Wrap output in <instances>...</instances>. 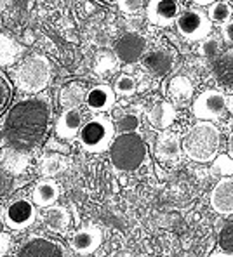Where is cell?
I'll list each match as a JSON object with an SVG mask.
<instances>
[{
	"instance_id": "cell-1",
	"label": "cell",
	"mask_w": 233,
	"mask_h": 257,
	"mask_svg": "<svg viewBox=\"0 0 233 257\" xmlns=\"http://www.w3.org/2000/svg\"><path fill=\"white\" fill-rule=\"evenodd\" d=\"M51 116V101L44 94H35L14 103L4 120L7 146L23 153L35 150L46 138Z\"/></svg>"
},
{
	"instance_id": "cell-2",
	"label": "cell",
	"mask_w": 233,
	"mask_h": 257,
	"mask_svg": "<svg viewBox=\"0 0 233 257\" xmlns=\"http://www.w3.org/2000/svg\"><path fill=\"white\" fill-rule=\"evenodd\" d=\"M221 145V134L210 122H198L183 138V151L188 158L200 164H207L216 158Z\"/></svg>"
},
{
	"instance_id": "cell-3",
	"label": "cell",
	"mask_w": 233,
	"mask_h": 257,
	"mask_svg": "<svg viewBox=\"0 0 233 257\" xmlns=\"http://www.w3.org/2000/svg\"><path fill=\"white\" fill-rule=\"evenodd\" d=\"M14 84L23 94H40L52 78L51 61L42 54H32L20 63L13 73Z\"/></svg>"
},
{
	"instance_id": "cell-4",
	"label": "cell",
	"mask_w": 233,
	"mask_h": 257,
	"mask_svg": "<svg viewBox=\"0 0 233 257\" xmlns=\"http://www.w3.org/2000/svg\"><path fill=\"white\" fill-rule=\"evenodd\" d=\"M110 160L119 171H138L146 160V145L143 138L138 132L117 136L110 146Z\"/></svg>"
},
{
	"instance_id": "cell-5",
	"label": "cell",
	"mask_w": 233,
	"mask_h": 257,
	"mask_svg": "<svg viewBox=\"0 0 233 257\" xmlns=\"http://www.w3.org/2000/svg\"><path fill=\"white\" fill-rule=\"evenodd\" d=\"M115 139V123L103 115H96L82 125L78 141L87 153H103L110 150Z\"/></svg>"
},
{
	"instance_id": "cell-6",
	"label": "cell",
	"mask_w": 233,
	"mask_h": 257,
	"mask_svg": "<svg viewBox=\"0 0 233 257\" xmlns=\"http://www.w3.org/2000/svg\"><path fill=\"white\" fill-rule=\"evenodd\" d=\"M39 217V210L32 198L16 196L4 207V224L13 231H23L30 228Z\"/></svg>"
},
{
	"instance_id": "cell-7",
	"label": "cell",
	"mask_w": 233,
	"mask_h": 257,
	"mask_svg": "<svg viewBox=\"0 0 233 257\" xmlns=\"http://www.w3.org/2000/svg\"><path fill=\"white\" fill-rule=\"evenodd\" d=\"M14 257H70V254L68 248L56 238L32 235L20 245Z\"/></svg>"
},
{
	"instance_id": "cell-8",
	"label": "cell",
	"mask_w": 233,
	"mask_h": 257,
	"mask_svg": "<svg viewBox=\"0 0 233 257\" xmlns=\"http://www.w3.org/2000/svg\"><path fill=\"white\" fill-rule=\"evenodd\" d=\"M176 28L183 39L195 42V40H202L209 35L212 30V21L202 11L188 9L179 14L178 21H176Z\"/></svg>"
},
{
	"instance_id": "cell-9",
	"label": "cell",
	"mask_w": 233,
	"mask_h": 257,
	"mask_svg": "<svg viewBox=\"0 0 233 257\" xmlns=\"http://www.w3.org/2000/svg\"><path fill=\"white\" fill-rule=\"evenodd\" d=\"M228 103L226 97L219 90H205L195 99L193 103V115L202 122H210V120H217L226 113Z\"/></svg>"
},
{
	"instance_id": "cell-10",
	"label": "cell",
	"mask_w": 233,
	"mask_h": 257,
	"mask_svg": "<svg viewBox=\"0 0 233 257\" xmlns=\"http://www.w3.org/2000/svg\"><path fill=\"white\" fill-rule=\"evenodd\" d=\"M68 243L75 254H78L82 257L92 255L94 252L101 247V243H103V233L94 224L82 226L80 229H77V231L70 236Z\"/></svg>"
},
{
	"instance_id": "cell-11",
	"label": "cell",
	"mask_w": 233,
	"mask_h": 257,
	"mask_svg": "<svg viewBox=\"0 0 233 257\" xmlns=\"http://www.w3.org/2000/svg\"><path fill=\"white\" fill-rule=\"evenodd\" d=\"M181 14L178 0H150L146 7L148 21L155 26H169L178 21Z\"/></svg>"
},
{
	"instance_id": "cell-12",
	"label": "cell",
	"mask_w": 233,
	"mask_h": 257,
	"mask_svg": "<svg viewBox=\"0 0 233 257\" xmlns=\"http://www.w3.org/2000/svg\"><path fill=\"white\" fill-rule=\"evenodd\" d=\"M84 115H82L80 108H68L58 116L54 125V134L58 139L63 141H70L75 136H78L82 125H84Z\"/></svg>"
},
{
	"instance_id": "cell-13",
	"label": "cell",
	"mask_w": 233,
	"mask_h": 257,
	"mask_svg": "<svg viewBox=\"0 0 233 257\" xmlns=\"http://www.w3.org/2000/svg\"><path fill=\"white\" fill-rule=\"evenodd\" d=\"M210 207L221 215H233V179L223 177L210 191Z\"/></svg>"
},
{
	"instance_id": "cell-14",
	"label": "cell",
	"mask_w": 233,
	"mask_h": 257,
	"mask_svg": "<svg viewBox=\"0 0 233 257\" xmlns=\"http://www.w3.org/2000/svg\"><path fill=\"white\" fill-rule=\"evenodd\" d=\"M146 42L138 33H127L115 45V54L122 63H136L145 54Z\"/></svg>"
},
{
	"instance_id": "cell-15",
	"label": "cell",
	"mask_w": 233,
	"mask_h": 257,
	"mask_svg": "<svg viewBox=\"0 0 233 257\" xmlns=\"http://www.w3.org/2000/svg\"><path fill=\"white\" fill-rule=\"evenodd\" d=\"M115 99H117V94L113 87L106 84H99L87 90L85 106L91 109L92 113H104V111H110L115 106Z\"/></svg>"
},
{
	"instance_id": "cell-16",
	"label": "cell",
	"mask_w": 233,
	"mask_h": 257,
	"mask_svg": "<svg viewBox=\"0 0 233 257\" xmlns=\"http://www.w3.org/2000/svg\"><path fill=\"white\" fill-rule=\"evenodd\" d=\"M59 193L61 191H59L58 183H56L54 179H51V177H44V179L35 183L30 196H32L33 203H35L37 207L47 209V207L56 205V202H58V198H59Z\"/></svg>"
},
{
	"instance_id": "cell-17",
	"label": "cell",
	"mask_w": 233,
	"mask_h": 257,
	"mask_svg": "<svg viewBox=\"0 0 233 257\" xmlns=\"http://www.w3.org/2000/svg\"><path fill=\"white\" fill-rule=\"evenodd\" d=\"M44 226L47 231L54 233V235H65L70 229L71 224V215L65 205H52L47 207L46 212L42 215Z\"/></svg>"
},
{
	"instance_id": "cell-18",
	"label": "cell",
	"mask_w": 233,
	"mask_h": 257,
	"mask_svg": "<svg viewBox=\"0 0 233 257\" xmlns=\"http://www.w3.org/2000/svg\"><path fill=\"white\" fill-rule=\"evenodd\" d=\"M183 151V143L174 132H162L155 143V155L162 162H178Z\"/></svg>"
},
{
	"instance_id": "cell-19",
	"label": "cell",
	"mask_w": 233,
	"mask_h": 257,
	"mask_svg": "<svg viewBox=\"0 0 233 257\" xmlns=\"http://www.w3.org/2000/svg\"><path fill=\"white\" fill-rule=\"evenodd\" d=\"M176 108L172 106L167 101H159L152 106L148 111V122L153 128H159V131H165L167 127H171L176 120Z\"/></svg>"
},
{
	"instance_id": "cell-20",
	"label": "cell",
	"mask_w": 233,
	"mask_h": 257,
	"mask_svg": "<svg viewBox=\"0 0 233 257\" xmlns=\"http://www.w3.org/2000/svg\"><path fill=\"white\" fill-rule=\"evenodd\" d=\"M85 96H87V90L84 89V85L78 82H70L59 92V104L65 109L78 108L82 103H85Z\"/></svg>"
},
{
	"instance_id": "cell-21",
	"label": "cell",
	"mask_w": 233,
	"mask_h": 257,
	"mask_svg": "<svg viewBox=\"0 0 233 257\" xmlns=\"http://www.w3.org/2000/svg\"><path fill=\"white\" fill-rule=\"evenodd\" d=\"M143 66L153 75H165L172 66V58L164 51H152L145 54Z\"/></svg>"
},
{
	"instance_id": "cell-22",
	"label": "cell",
	"mask_w": 233,
	"mask_h": 257,
	"mask_svg": "<svg viewBox=\"0 0 233 257\" xmlns=\"http://www.w3.org/2000/svg\"><path fill=\"white\" fill-rule=\"evenodd\" d=\"M30 164V155L18 151L14 148H7L2 155V167L11 174H23Z\"/></svg>"
},
{
	"instance_id": "cell-23",
	"label": "cell",
	"mask_w": 233,
	"mask_h": 257,
	"mask_svg": "<svg viewBox=\"0 0 233 257\" xmlns=\"http://www.w3.org/2000/svg\"><path fill=\"white\" fill-rule=\"evenodd\" d=\"M66 158L61 153H46L39 160V172L44 177H54L66 169Z\"/></svg>"
},
{
	"instance_id": "cell-24",
	"label": "cell",
	"mask_w": 233,
	"mask_h": 257,
	"mask_svg": "<svg viewBox=\"0 0 233 257\" xmlns=\"http://www.w3.org/2000/svg\"><path fill=\"white\" fill-rule=\"evenodd\" d=\"M191 92H193V87L185 77H174L169 84V96L179 104L186 103L191 97Z\"/></svg>"
},
{
	"instance_id": "cell-25",
	"label": "cell",
	"mask_w": 233,
	"mask_h": 257,
	"mask_svg": "<svg viewBox=\"0 0 233 257\" xmlns=\"http://www.w3.org/2000/svg\"><path fill=\"white\" fill-rule=\"evenodd\" d=\"M20 52H21L20 45L14 42L13 39L0 33V64L2 66L16 63V59L20 58Z\"/></svg>"
},
{
	"instance_id": "cell-26",
	"label": "cell",
	"mask_w": 233,
	"mask_h": 257,
	"mask_svg": "<svg viewBox=\"0 0 233 257\" xmlns=\"http://www.w3.org/2000/svg\"><path fill=\"white\" fill-rule=\"evenodd\" d=\"M209 20L212 25H226L231 20V7L226 2H216L209 9Z\"/></svg>"
},
{
	"instance_id": "cell-27",
	"label": "cell",
	"mask_w": 233,
	"mask_h": 257,
	"mask_svg": "<svg viewBox=\"0 0 233 257\" xmlns=\"http://www.w3.org/2000/svg\"><path fill=\"white\" fill-rule=\"evenodd\" d=\"M113 90L117 96L129 97L138 90V84L131 75H120V77H117V80L113 84Z\"/></svg>"
},
{
	"instance_id": "cell-28",
	"label": "cell",
	"mask_w": 233,
	"mask_h": 257,
	"mask_svg": "<svg viewBox=\"0 0 233 257\" xmlns=\"http://www.w3.org/2000/svg\"><path fill=\"white\" fill-rule=\"evenodd\" d=\"M117 128H119L122 134L127 132H136L140 128V116L136 113H124L120 115V118L117 120Z\"/></svg>"
},
{
	"instance_id": "cell-29",
	"label": "cell",
	"mask_w": 233,
	"mask_h": 257,
	"mask_svg": "<svg viewBox=\"0 0 233 257\" xmlns=\"http://www.w3.org/2000/svg\"><path fill=\"white\" fill-rule=\"evenodd\" d=\"M11 97H13V84L6 75L0 71V113L7 108Z\"/></svg>"
},
{
	"instance_id": "cell-30",
	"label": "cell",
	"mask_w": 233,
	"mask_h": 257,
	"mask_svg": "<svg viewBox=\"0 0 233 257\" xmlns=\"http://www.w3.org/2000/svg\"><path fill=\"white\" fill-rule=\"evenodd\" d=\"M219 247L223 248V252L233 254V221L223 226L219 233Z\"/></svg>"
},
{
	"instance_id": "cell-31",
	"label": "cell",
	"mask_w": 233,
	"mask_h": 257,
	"mask_svg": "<svg viewBox=\"0 0 233 257\" xmlns=\"http://www.w3.org/2000/svg\"><path fill=\"white\" fill-rule=\"evenodd\" d=\"M143 7V0H119V9L126 14H136Z\"/></svg>"
},
{
	"instance_id": "cell-32",
	"label": "cell",
	"mask_w": 233,
	"mask_h": 257,
	"mask_svg": "<svg viewBox=\"0 0 233 257\" xmlns=\"http://www.w3.org/2000/svg\"><path fill=\"white\" fill-rule=\"evenodd\" d=\"M11 247H13V238H11V235L6 231H0V257L6 255Z\"/></svg>"
},
{
	"instance_id": "cell-33",
	"label": "cell",
	"mask_w": 233,
	"mask_h": 257,
	"mask_svg": "<svg viewBox=\"0 0 233 257\" xmlns=\"http://www.w3.org/2000/svg\"><path fill=\"white\" fill-rule=\"evenodd\" d=\"M216 164H219V165H221V167H219V171H221V172H224V174H231V172H233V162L230 164V160H228L226 157L217 158Z\"/></svg>"
},
{
	"instance_id": "cell-34",
	"label": "cell",
	"mask_w": 233,
	"mask_h": 257,
	"mask_svg": "<svg viewBox=\"0 0 233 257\" xmlns=\"http://www.w3.org/2000/svg\"><path fill=\"white\" fill-rule=\"evenodd\" d=\"M223 35H224V40L233 42V21H228L226 25H223Z\"/></svg>"
},
{
	"instance_id": "cell-35",
	"label": "cell",
	"mask_w": 233,
	"mask_h": 257,
	"mask_svg": "<svg viewBox=\"0 0 233 257\" xmlns=\"http://www.w3.org/2000/svg\"><path fill=\"white\" fill-rule=\"evenodd\" d=\"M7 145V138H6V131H4V125H0V150Z\"/></svg>"
},
{
	"instance_id": "cell-36",
	"label": "cell",
	"mask_w": 233,
	"mask_h": 257,
	"mask_svg": "<svg viewBox=\"0 0 233 257\" xmlns=\"http://www.w3.org/2000/svg\"><path fill=\"white\" fill-rule=\"evenodd\" d=\"M228 153H230V157L233 158V132L230 134V138H228Z\"/></svg>"
},
{
	"instance_id": "cell-37",
	"label": "cell",
	"mask_w": 233,
	"mask_h": 257,
	"mask_svg": "<svg viewBox=\"0 0 233 257\" xmlns=\"http://www.w3.org/2000/svg\"><path fill=\"white\" fill-rule=\"evenodd\" d=\"M195 2H197L198 6H212V4H216L217 0H195Z\"/></svg>"
},
{
	"instance_id": "cell-38",
	"label": "cell",
	"mask_w": 233,
	"mask_h": 257,
	"mask_svg": "<svg viewBox=\"0 0 233 257\" xmlns=\"http://www.w3.org/2000/svg\"><path fill=\"white\" fill-rule=\"evenodd\" d=\"M210 257H233V254H228V252H214Z\"/></svg>"
},
{
	"instance_id": "cell-39",
	"label": "cell",
	"mask_w": 233,
	"mask_h": 257,
	"mask_svg": "<svg viewBox=\"0 0 233 257\" xmlns=\"http://www.w3.org/2000/svg\"><path fill=\"white\" fill-rule=\"evenodd\" d=\"M2 217H4V207L0 205V219H2Z\"/></svg>"
}]
</instances>
